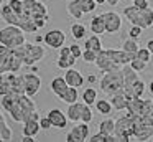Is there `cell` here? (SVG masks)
<instances>
[{
    "label": "cell",
    "mask_w": 153,
    "mask_h": 142,
    "mask_svg": "<svg viewBox=\"0 0 153 142\" xmlns=\"http://www.w3.org/2000/svg\"><path fill=\"white\" fill-rule=\"evenodd\" d=\"M0 104H2V109L12 117V121L22 122V124L30 117L31 112L38 111L35 101L31 99V96H28V94L8 92V94L2 96Z\"/></svg>",
    "instance_id": "obj_1"
},
{
    "label": "cell",
    "mask_w": 153,
    "mask_h": 142,
    "mask_svg": "<svg viewBox=\"0 0 153 142\" xmlns=\"http://www.w3.org/2000/svg\"><path fill=\"white\" fill-rule=\"evenodd\" d=\"M133 58H135V55H130V53L123 51L122 48L120 50H114V48L104 50L102 48L99 51V55H97V59L94 65L102 73H107V71H114V69H122Z\"/></svg>",
    "instance_id": "obj_2"
},
{
    "label": "cell",
    "mask_w": 153,
    "mask_h": 142,
    "mask_svg": "<svg viewBox=\"0 0 153 142\" xmlns=\"http://www.w3.org/2000/svg\"><path fill=\"white\" fill-rule=\"evenodd\" d=\"M0 15H2V20L4 22H7L8 25H17V26H20L23 32H27V33H36L38 30V26H36V23L33 22L31 18H28V17H22V15H18V13H15L13 10H12V7L8 5V2L7 3H2V8H0Z\"/></svg>",
    "instance_id": "obj_3"
},
{
    "label": "cell",
    "mask_w": 153,
    "mask_h": 142,
    "mask_svg": "<svg viewBox=\"0 0 153 142\" xmlns=\"http://www.w3.org/2000/svg\"><path fill=\"white\" fill-rule=\"evenodd\" d=\"M122 13L127 18V22H130L132 25H138L143 30H148L153 26V8L152 7L138 8L135 5H130V7H125Z\"/></svg>",
    "instance_id": "obj_4"
},
{
    "label": "cell",
    "mask_w": 153,
    "mask_h": 142,
    "mask_svg": "<svg viewBox=\"0 0 153 142\" xmlns=\"http://www.w3.org/2000/svg\"><path fill=\"white\" fill-rule=\"evenodd\" d=\"M23 59L17 53L15 48L2 45L0 46V74H7V73H18L22 69Z\"/></svg>",
    "instance_id": "obj_5"
},
{
    "label": "cell",
    "mask_w": 153,
    "mask_h": 142,
    "mask_svg": "<svg viewBox=\"0 0 153 142\" xmlns=\"http://www.w3.org/2000/svg\"><path fill=\"white\" fill-rule=\"evenodd\" d=\"M15 50L20 55V58L23 59V65L28 66V68L36 65L38 61H41L45 58V53H46L45 46H41L40 43H28V41H25L22 46H17Z\"/></svg>",
    "instance_id": "obj_6"
},
{
    "label": "cell",
    "mask_w": 153,
    "mask_h": 142,
    "mask_svg": "<svg viewBox=\"0 0 153 142\" xmlns=\"http://www.w3.org/2000/svg\"><path fill=\"white\" fill-rule=\"evenodd\" d=\"M123 84H125V79H123L122 69H114V71L104 73V76L99 81V86H100V89H102V92H105V94H109V96L122 91Z\"/></svg>",
    "instance_id": "obj_7"
},
{
    "label": "cell",
    "mask_w": 153,
    "mask_h": 142,
    "mask_svg": "<svg viewBox=\"0 0 153 142\" xmlns=\"http://www.w3.org/2000/svg\"><path fill=\"white\" fill-rule=\"evenodd\" d=\"M23 7H25V13L27 17H30L38 28H43L46 25V22L50 20V13L45 3H41L40 0H23Z\"/></svg>",
    "instance_id": "obj_8"
},
{
    "label": "cell",
    "mask_w": 153,
    "mask_h": 142,
    "mask_svg": "<svg viewBox=\"0 0 153 142\" xmlns=\"http://www.w3.org/2000/svg\"><path fill=\"white\" fill-rule=\"evenodd\" d=\"M8 92L27 94L25 92V74H20V73H7V74H2L0 96L8 94Z\"/></svg>",
    "instance_id": "obj_9"
},
{
    "label": "cell",
    "mask_w": 153,
    "mask_h": 142,
    "mask_svg": "<svg viewBox=\"0 0 153 142\" xmlns=\"http://www.w3.org/2000/svg\"><path fill=\"white\" fill-rule=\"evenodd\" d=\"M25 33L20 26L17 25H8L0 30V45H5L8 48H17L22 46L27 40H25Z\"/></svg>",
    "instance_id": "obj_10"
},
{
    "label": "cell",
    "mask_w": 153,
    "mask_h": 142,
    "mask_svg": "<svg viewBox=\"0 0 153 142\" xmlns=\"http://www.w3.org/2000/svg\"><path fill=\"white\" fill-rule=\"evenodd\" d=\"M133 117L130 114H125L122 116V117H119L115 121V131H114V134L117 135V139L122 142H128L132 140L133 137Z\"/></svg>",
    "instance_id": "obj_11"
},
{
    "label": "cell",
    "mask_w": 153,
    "mask_h": 142,
    "mask_svg": "<svg viewBox=\"0 0 153 142\" xmlns=\"http://www.w3.org/2000/svg\"><path fill=\"white\" fill-rule=\"evenodd\" d=\"M66 142H84V140H89V125L87 122H76L73 129L68 132Z\"/></svg>",
    "instance_id": "obj_12"
},
{
    "label": "cell",
    "mask_w": 153,
    "mask_h": 142,
    "mask_svg": "<svg viewBox=\"0 0 153 142\" xmlns=\"http://www.w3.org/2000/svg\"><path fill=\"white\" fill-rule=\"evenodd\" d=\"M104 22H105V32L109 35H115L122 30V17L117 12H104Z\"/></svg>",
    "instance_id": "obj_13"
},
{
    "label": "cell",
    "mask_w": 153,
    "mask_h": 142,
    "mask_svg": "<svg viewBox=\"0 0 153 142\" xmlns=\"http://www.w3.org/2000/svg\"><path fill=\"white\" fill-rule=\"evenodd\" d=\"M64 41H66V35H64L63 30H50V32L45 35V45L48 48H53V50H59L61 46H64Z\"/></svg>",
    "instance_id": "obj_14"
},
{
    "label": "cell",
    "mask_w": 153,
    "mask_h": 142,
    "mask_svg": "<svg viewBox=\"0 0 153 142\" xmlns=\"http://www.w3.org/2000/svg\"><path fill=\"white\" fill-rule=\"evenodd\" d=\"M76 56L71 53V48L69 46H61L59 48V55H58V59H56V66L61 69H69L76 65Z\"/></svg>",
    "instance_id": "obj_15"
},
{
    "label": "cell",
    "mask_w": 153,
    "mask_h": 142,
    "mask_svg": "<svg viewBox=\"0 0 153 142\" xmlns=\"http://www.w3.org/2000/svg\"><path fill=\"white\" fill-rule=\"evenodd\" d=\"M41 88V78L36 74L35 71L25 73V92L31 98L36 96V92L40 91Z\"/></svg>",
    "instance_id": "obj_16"
},
{
    "label": "cell",
    "mask_w": 153,
    "mask_h": 142,
    "mask_svg": "<svg viewBox=\"0 0 153 142\" xmlns=\"http://www.w3.org/2000/svg\"><path fill=\"white\" fill-rule=\"evenodd\" d=\"M48 117H50L53 127H58V129H64L68 125V121H69L68 114H64L61 109H56V107L48 111Z\"/></svg>",
    "instance_id": "obj_17"
},
{
    "label": "cell",
    "mask_w": 153,
    "mask_h": 142,
    "mask_svg": "<svg viewBox=\"0 0 153 142\" xmlns=\"http://www.w3.org/2000/svg\"><path fill=\"white\" fill-rule=\"evenodd\" d=\"M84 106H86V102H84V101L82 102L76 101V102H73V104H69V107H68V111H66L69 121H73V122H81V121H82Z\"/></svg>",
    "instance_id": "obj_18"
},
{
    "label": "cell",
    "mask_w": 153,
    "mask_h": 142,
    "mask_svg": "<svg viewBox=\"0 0 153 142\" xmlns=\"http://www.w3.org/2000/svg\"><path fill=\"white\" fill-rule=\"evenodd\" d=\"M64 78H66V81H68L69 86H74V88H81V86H84V76L81 74V71H77V69H74V68L66 69Z\"/></svg>",
    "instance_id": "obj_19"
},
{
    "label": "cell",
    "mask_w": 153,
    "mask_h": 142,
    "mask_svg": "<svg viewBox=\"0 0 153 142\" xmlns=\"http://www.w3.org/2000/svg\"><path fill=\"white\" fill-rule=\"evenodd\" d=\"M66 10L74 20H81L84 13V8H82V0H69L66 3Z\"/></svg>",
    "instance_id": "obj_20"
},
{
    "label": "cell",
    "mask_w": 153,
    "mask_h": 142,
    "mask_svg": "<svg viewBox=\"0 0 153 142\" xmlns=\"http://www.w3.org/2000/svg\"><path fill=\"white\" fill-rule=\"evenodd\" d=\"M110 102H112V106H114V109H115V111H127L128 99H127L123 89H122V91H119V92H115V94H112Z\"/></svg>",
    "instance_id": "obj_21"
},
{
    "label": "cell",
    "mask_w": 153,
    "mask_h": 142,
    "mask_svg": "<svg viewBox=\"0 0 153 142\" xmlns=\"http://www.w3.org/2000/svg\"><path fill=\"white\" fill-rule=\"evenodd\" d=\"M50 86H51V91H53L58 98L69 88V84H68V81H66L64 76H56V78H53V81H51Z\"/></svg>",
    "instance_id": "obj_22"
},
{
    "label": "cell",
    "mask_w": 153,
    "mask_h": 142,
    "mask_svg": "<svg viewBox=\"0 0 153 142\" xmlns=\"http://www.w3.org/2000/svg\"><path fill=\"white\" fill-rule=\"evenodd\" d=\"M40 131H41L40 121H38V119H30V121L23 122V129H22V134H23V135H33V137H36Z\"/></svg>",
    "instance_id": "obj_23"
},
{
    "label": "cell",
    "mask_w": 153,
    "mask_h": 142,
    "mask_svg": "<svg viewBox=\"0 0 153 142\" xmlns=\"http://www.w3.org/2000/svg\"><path fill=\"white\" fill-rule=\"evenodd\" d=\"M89 28H91V32L96 33V35H104V33H107V32H105V22H104L102 13H100V15L92 17Z\"/></svg>",
    "instance_id": "obj_24"
},
{
    "label": "cell",
    "mask_w": 153,
    "mask_h": 142,
    "mask_svg": "<svg viewBox=\"0 0 153 142\" xmlns=\"http://www.w3.org/2000/svg\"><path fill=\"white\" fill-rule=\"evenodd\" d=\"M59 99H61L63 102H66V104H73V102L79 101V92H77V88L69 86V88H68L66 91H64L63 94L59 96Z\"/></svg>",
    "instance_id": "obj_25"
},
{
    "label": "cell",
    "mask_w": 153,
    "mask_h": 142,
    "mask_svg": "<svg viewBox=\"0 0 153 142\" xmlns=\"http://www.w3.org/2000/svg\"><path fill=\"white\" fill-rule=\"evenodd\" d=\"M12 139H13V132H12V129L7 125L5 117L0 116V140L2 142H10Z\"/></svg>",
    "instance_id": "obj_26"
},
{
    "label": "cell",
    "mask_w": 153,
    "mask_h": 142,
    "mask_svg": "<svg viewBox=\"0 0 153 142\" xmlns=\"http://www.w3.org/2000/svg\"><path fill=\"white\" fill-rule=\"evenodd\" d=\"M96 109H97L99 114L109 116V114H112L114 106H112V102L107 101V99H97V101H96Z\"/></svg>",
    "instance_id": "obj_27"
},
{
    "label": "cell",
    "mask_w": 153,
    "mask_h": 142,
    "mask_svg": "<svg viewBox=\"0 0 153 142\" xmlns=\"http://www.w3.org/2000/svg\"><path fill=\"white\" fill-rule=\"evenodd\" d=\"M86 46L87 50H94V51H100L102 50V40H100V35H96L94 33L92 36H89V38L86 40Z\"/></svg>",
    "instance_id": "obj_28"
},
{
    "label": "cell",
    "mask_w": 153,
    "mask_h": 142,
    "mask_svg": "<svg viewBox=\"0 0 153 142\" xmlns=\"http://www.w3.org/2000/svg\"><path fill=\"white\" fill-rule=\"evenodd\" d=\"M99 131L104 132L105 135L114 134V131H115V121H114V119H104V121H100L99 122Z\"/></svg>",
    "instance_id": "obj_29"
},
{
    "label": "cell",
    "mask_w": 153,
    "mask_h": 142,
    "mask_svg": "<svg viewBox=\"0 0 153 142\" xmlns=\"http://www.w3.org/2000/svg\"><path fill=\"white\" fill-rule=\"evenodd\" d=\"M122 50H123V51H127V53H130V55H135L137 56V51L140 50V46H138V43H137L135 38H128V40L123 41Z\"/></svg>",
    "instance_id": "obj_30"
},
{
    "label": "cell",
    "mask_w": 153,
    "mask_h": 142,
    "mask_svg": "<svg viewBox=\"0 0 153 142\" xmlns=\"http://www.w3.org/2000/svg\"><path fill=\"white\" fill-rule=\"evenodd\" d=\"M71 35L74 40H82L86 36V26L82 23H73L71 25Z\"/></svg>",
    "instance_id": "obj_31"
},
{
    "label": "cell",
    "mask_w": 153,
    "mask_h": 142,
    "mask_svg": "<svg viewBox=\"0 0 153 142\" xmlns=\"http://www.w3.org/2000/svg\"><path fill=\"white\" fill-rule=\"evenodd\" d=\"M81 98H82V101L84 102H87V104H96V101H97V91L94 88H87L86 91L82 92V96H81Z\"/></svg>",
    "instance_id": "obj_32"
},
{
    "label": "cell",
    "mask_w": 153,
    "mask_h": 142,
    "mask_svg": "<svg viewBox=\"0 0 153 142\" xmlns=\"http://www.w3.org/2000/svg\"><path fill=\"white\" fill-rule=\"evenodd\" d=\"M97 55H99V51H94V50H84V53H82V59H84V63H96V59H97Z\"/></svg>",
    "instance_id": "obj_33"
},
{
    "label": "cell",
    "mask_w": 153,
    "mask_h": 142,
    "mask_svg": "<svg viewBox=\"0 0 153 142\" xmlns=\"http://www.w3.org/2000/svg\"><path fill=\"white\" fill-rule=\"evenodd\" d=\"M146 65H148V63L143 61V59H140V58H137V56L132 59V61H130V66H132V68L135 69V71H138V73H142L143 69L146 68Z\"/></svg>",
    "instance_id": "obj_34"
},
{
    "label": "cell",
    "mask_w": 153,
    "mask_h": 142,
    "mask_svg": "<svg viewBox=\"0 0 153 142\" xmlns=\"http://www.w3.org/2000/svg\"><path fill=\"white\" fill-rule=\"evenodd\" d=\"M142 116L148 119H153V99H145V107H143Z\"/></svg>",
    "instance_id": "obj_35"
},
{
    "label": "cell",
    "mask_w": 153,
    "mask_h": 142,
    "mask_svg": "<svg viewBox=\"0 0 153 142\" xmlns=\"http://www.w3.org/2000/svg\"><path fill=\"white\" fill-rule=\"evenodd\" d=\"M152 55H153V53L150 51V50L146 48V46H145V48H140L138 51H137V58L143 59V61H146V63H148L150 59H152Z\"/></svg>",
    "instance_id": "obj_36"
},
{
    "label": "cell",
    "mask_w": 153,
    "mask_h": 142,
    "mask_svg": "<svg viewBox=\"0 0 153 142\" xmlns=\"http://www.w3.org/2000/svg\"><path fill=\"white\" fill-rule=\"evenodd\" d=\"M142 32H143L142 26H138V25H132V28H130V32H128V36H130V38L138 40L140 36H142Z\"/></svg>",
    "instance_id": "obj_37"
},
{
    "label": "cell",
    "mask_w": 153,
    "mask_h": 142,
    "mask_svg": "<svg viewBox=\"0 0 153 142\" xmlns=\"http://www.w3.org/2000/svg\"><path fill=\"white\" fill-rule=\"evenodd\" d=\"M105 139H107V135L104 134V132H97V134H94V135H91L89 137V142H105Z\"/></svg>",
    "instance_id": "obj_38"
},
{
    "label": "cell",
    "mask_w": 153,
    "mask_h": 142,
    "mask_svg": "<svg viewBox=\"0 0 153 142\" xmlns=\"http://www.w3.org/2000/svg\"><path fill=\"white\" fill-rule=\"evenodd\" d=\"M69 48H71V53H73V55L76 56L77 59H79V58H82V53H84V51L81 50V46H79V45H76V43H73V45H71Z\"/></svg>",
    "instance_id": "obj_39"
},
{
    "label": "cell",
    "mask_w": 153,
    "mask_h": 142,
    "mask_svg": "<svg viewBox=\"0 0 153 142\" xmlns=\"http://www.w3.org/2000/svg\"><path fill=\"white\" fill-rule=\"evenodd\" d=\"M40 125H41V129H43V131H48V129L50 127H53V124H51V121H50V117H41L40 119Z\"/></svg>",
    "instance_id": "obj_40"
},
{
    "label": "cell",
    "mask_w": 153,
    "mask_h": 142,
    "mask_svg": "<svg viewBox=\"0 0 153 142\" xmlns=\"http://www.w3.org/2000/svg\"><path fill=\"white\" fill-rule=\"evenodd\" d=\"M133 5L138 7V8H146V7H150L148 0H133Z\"/></svg>",
    "instance_id": "obj_41"
},
{
    "label": "cell",
    "mask_w": 153,
    "mask_h": 142,
    "mask_svg": "<svg viewBox=\"0 0 153 142\" xmlns=\"http://www.w3.org/2000/svg\"><path fill=\"white\" fill-rule=\"evenodd\" d=\"M33 140H35L33 135H23L22 137V142H33Z\"/></svg>",
    "instance_id": "obj_42"
},
{
    "label": "cell",
    "mask_w": 153,
    "mask_h": 142,
    "mask_svg": "<svg viewBox=\"0 0 153 142\" xmlns=\"http://www.w3.org/2000/svg\"><path fill=\"white\" fill-rule=\"evenodd\" d=\"M146 48H148L150 51L153 53V38H152V40H148V43H146Z\"/></svg>",
    "instance_id": "obj_43"
},
{
    "label": "cell",
    "mask_w": 153,
    "mask_h": 142,
    "mask_svg": "<svg viewBox=\"0 0 153 142\" xmlns=\"http://www.w3.org/2000/svg\"><path fill=\"white\" fill-rule=\"evenodd\" d=\"M119 2H120V0H107V3H109L110 7H115L117 3H119Z\"/></svg>",
    "instance_id": "obj_44"
},
{
    "label": "cell",
    "mask_w": 153,
    "mask_h": 142,
    "mask_svg": "<svg viewBox=\"0 0 153 142\" xmlns=\"http://www.w3.org/2000/svg\"><path fill=\"white\" fill-rule=\"evenodd\" d=\"M87 79H89V83H96V81H97V78H96V76H92V74H91Z\"/></svg>",
    "instance_id": "obj_45"
},
{
    "label": "cell",
    "mask_w": 153,
    "mask_h": 142,
    "mask_svg": "<svg viewBox=\"0 0 153 142\" xmlns=\"http://www.w3.org/2000/svg\"><path fill=\"white\" fill-rule=\"evenodd\" d=\"M148 89H150V92H152V94H153V79H152V81H150V84H148Z\"/></svg>",
    "instance_id": "obj_46"
},
{
    "label": "cell",
    "mask_w": 153,
    "mask_h": 142,
    "mask_svg": "<svg viewBox=\"0 0 153 142\" xmlns=\"http://www.w3.org/2000/svg\"><path fill=\"white\" fill-rule=\"evenodd\" d=\"M97 5H102V3H107V0H96Z\"/></svg>",
    "instance_id": "obj_47"
},
{
    "label": "cell",
    "mask_w": 153,
    "mask_h": 142,
    "mask_svg": "<svg viewBox=\"0 0 153 142\" xmlns=\"http://www.w3.org/2000/svg\"><path fill=\"white\" fill-rule=\"evenodd\" d=\"M132 2H133V0H132Z\"/></svg>",
    "instance_id": "obj_48"
}]
</instances>
